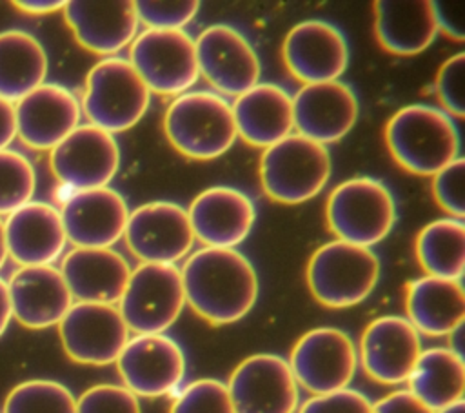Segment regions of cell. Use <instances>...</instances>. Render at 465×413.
I'll return each instance as SVG.
<instances>
[{
  "mask_svg": "<svg viewBox=\"0 0 465 413\" xmlns=\"http://www.w3.org/2000/svg\"><path fill=\"white\" fill-rule=\"evenodd\" d=\"M13 5L18 7V11L27 13V15H47V13L64 9L65 2H62V0H15Z\"/></svg>",
  "mask_w": 465,
  "mask_h": 413,
  "instance_id": "cell-44",
  "label": "cell"
},
{
  "mask_svg": "<svg viewBox=\"0 0 465 413\" xmlns=\"http://www.w3.org/2000/svg\"><path fill=\"white\" fill-rule=\"evenodd\" d=\"M62 11L76 42L94 55H114L136 36L138 18L131 0H71Z\"/></svg>",
  "mask_w": 465,
  "mask_h": 413,
  "instance_id": "cell-23",
  "label": "cell"
},
{
  "mask_svg": "<svg viewBox=\"0 0 465 413\" xmlns=\"http://www.w3.org/2000/svg\"><path fill=\"white\" fill-rule=\"evenodd\" d=\"M149 93L178 96L200 76L194 40L183 29H145L129 47L127 60Z\"/></svg>",
  "mask_w": 465,
  "mask_h": 413,
  "instance_id": "cell-9",
  "label": "cell"
},
{
  "mask_svg": "<svg viewBox=\"0 0 465 413\" xmlns=\"http://www.w3.org/2000/svg\"><path fill=\"white\" fill-rule=\"evenodd\" d=\"M463 84H465V53H456L454 56L447 58L438 75H436V95L440 100L441 111L449 116L461 118L465 115V96H463Z\"/></svg>",
  "mask_w": 465,
  "mask_h": 413,
  "instance_id": "cell-39",
  "label": "cell"
},
{
  "mask_svg": "<svg viewBox=\"0 0 465 413\" xmlns=\"http://www.w3.org/2000/svg\"><path fill=\"white\" fill-rule=\"evenodd\" d=\"M358 364L351 337L338 327H314L303 333L289 358L298 386L312 395H325L349 386Z\"/></svg>",
  "mask_w": 465,
  "mask_h": 413,
  "instance_id": "cell-10",
  "label": "cell"
},
{
  "mask_svg": "<svg viewBox=\"0 0 465 413\" xmlns=\"http://www.w3.org/2000/svg\"><path fill=\"white\" fill-rule=\"evenodd\" d=\"M234 413H296L298 384L289 362L272 353L243 358L229 377Z\"/></svg>",
  "mask_w": 465,
  "mask_h": 413,
  "instance_id": "cell-14",
  "label": "cell"
},
{
  "mask_svg": "<svg viewBox=\"0 0 465 413\" xmlns=\"http://www.w3.org/2000/svg\"><path fill=\"white\" fill-rule=\"evenodd\" d=\"M200 75L218 95L240 96L260 82V60L251 42L229 24H214L194 40Z\"/></svg>",
  "mask_w": 465,
  "mask_h": 413,
  "instance_id": "cell-15",
  "label": "cell"
},
{
  "mask_svg": "<svg viewBox=\"0 0 465 413\" xmlns=\"http://www.w3.org/2000/svg\"><path fill=\"white\" fill-rule=\"evenodd\" d=\"M129 329L114 304L76 302L58 322L65 355L78 364L107 366L116 362L129 340Z\"/></svg>",
  "mask_w": 465,
  "mask_h": 413,
  "instance_id": "cell-11",
  "label": "cell"
},
{
  "mask_svg": "<svg viewBox=\"0 0 465 413\" xmlns=\"http://www.w3.org/2000/svg\"><path fill=\"white\" fill-rule=\"evenodd\" d=\"M16 136V120H15V104L0 98V151Z\"/></svg>",
  "mask_w": 465,
  "mask_h": 413,
  "instance_id": "cell-43",
  "label": "cell"
},
{
  "mask_svg": "<svg viewBox=\"0 0 465 413\" xmlns=\"http://www.w3.org/2000/svg\"><path fill=\"white\" fill-rule=\"evenodd\" d=\"M407 386L430 411H440L458 400L465 391V362L449 348H429L420 353Z\"/></svg>",
  "mask_w": 465,
  "mask_h": 413,
  "instance_id": "cell-30",
  "label": "cell"
},
{
  "mask_svg": "<svg viewBox=\"0 0 465 413\" xmlns=\"http://www.w3.org/2000/svg\"><path fill=\"white\" fill-rule=\"evenodd\" d=\"M11 318H13V313H11V300H9L7 282L4 278H0V337L7 329Z\"/></svg>",
  "mask_w": 465,
  "mask_h": 413,
  "instance_id": "cell-45",
  "label": "cell"
},
{
  "mask_svg": "<svg viewBox=\"0 0 465 413\" xmlns=\"http://www.w3.org/2000/svg\"><path fill=\"white\" fill-rule=\"evenodd\" d=\"M372 7L376 40L392 55H418L438 35L429 0H378Z\"/></svg>",
  "mask_w": 465,
  "mask_h": 413,
  "instance_id": "cell-29",
  "label": "cell"
},
{
  "mask_svg": "<svg viewBox=\"0 0 465 413\" xmlns=\"http://www.w3.org/2000/svg\"><path fill=\"white\" fill-rule=\"evenodd\" d=\"M200 9L198 0H138L134 11L147 29H182Z\"/></svg>",
  "mask_w": 465,
  "mask_h": 413,
  "instance_id": "cell-36",
  "label": "cell"
},
{
  "mask_svg": "<svg viewBox=\"0 0 465 413\" xmlns=\"http://www.w3.org/2000/svg\"><path fill=\"white\" fill-rule=\"evenodd\" d=\"M49 166L54 178L74 191L107 187L120 167V147L111 133L84 124L51 149Z\"/></svg>",
  "mask_w": 465,
  "mask_h": 413,
  "instance_id": "cell-12",
  "label": "cell"
},
{
  "mask_svg": "<svg viewBox=\"0 0 465 413\" xmlns=\"http://www.w3.org/2000/svg\"><path fill=\"white\" fill-rule=\"evenodd\" d=\"M325 220L336 240L371 247L381 242L394 226L392 193L376 178H349L331 191Z\"/></svg>",
  "mask_w": 465,
  "mask_h": 413,
  "instance_id": "cell-7",
  "label": "cell"
},
{
  "mask_svg": "<svg viewBox=\"0 0 465 413\" xmlns=\"http://www.w3.org/2000/svg\"><path fill=\"white\" fill-rule=\"evenodd\" d=\"M169 413H234L227 384L216 378H198L187 384Z\"/></svg>",
  "mask_w": 465,
  "mask_h": 413,
  "instance_id": "cell-35",
  "label": "cell"
},
{
  "mask_svg": "<svg viewBox=\"0 0 465 413\" xmlns=\"http://www.w3.org/2000/svg\"><path fill=\"white\" fill-rule=\"evenodd\" d=\"M187 215L194 238L205 247L234 249L249 237L256 209L240 189L214 186L194 196Z\"/></svg>",
  "mask_w": 465,
  "mask_h": 413,
  "instance_id": "cell-22",
  "label": "cell"
},
{
  "mask_svg": "<svg viewBox=\"0 0 465 413\" xmlns=\"http://www.w3.org/2000/svg\"><path fill=\"white\" fill-rule=\"evenodd\" d=\"M296 413H372V404L363 393L343 388L325 395H312Z\"/></svg>",
  "mask_w": 465,
  "mask_h": 413,
  "instance_id": "cell-40",
  "label": "cell"
},
{
  "mask_svg": "<svg viewBox=\"0 0 465 413\" xmlns=\"http://www.w3.org/2000/svg\"><path fill=\"white\" fill-rule=\"evenodd\" d=\"M149 102L151 93L134 67L124 58L109 56L87 73L80 109L91 126L113 135L136 126Z\"/></svg>",
  "mask_w": 465,
  "mask_h": 413,
  "instance_id": "cell-6",
  "label": "cell"
},
{
  "mask_svg": "<svg viewBox=\"0 0 465 413\" xmlns=\"http://www.w3.org/2000/svg\"><path fill=\"white\" fill-rule=\"evenodd\" d=\"M418 264L427 277L461 280L465 269V224L456 218L429 222L414 240Z\"/></svg>",
  "mask_w": 465,
  "mask_h": 413,
  "instance_id": "cell-32",
  "label": "cell"
},
{
  "mask_svg": "<svg viewBox=\"0 0 465 413\" xmlns=\"http://www.w3.org/2000/svg\"><path fill=\"white\" fill-rule=\"evenodd\" d=\"M331 166L325 146L291 133L263 149L260 158L262 189L280 204L307 202L325 187Z\"/></svg>",
  "mask_w": 465,
  "mask_h": 413,
  "instance_id": "cell-5",
  "label": "cell"
},
{
  "mask_svg": "<svg viewBox=\"0 0 465 413\" xmlns=\"http://www.w3.org/2000/svg\"><path fill=\"white\" fill-rule=\"evenodd\" d=\"M47 53L33 35L9 29L0 33V98L18 102L44 84Z\"/></svg>",
  "mask_w": 465,
  "mask_h": 413,
  "instance_id": "cell-31",
  "label": "cell"
},
{
  "mask_svg": "<svg viewBox=\"0 0 465 413\" xmlns=\"http://www.w3.org/2000/svg\"><path fill=\"white\" fill-rule=\"evenodd\" d=\"M185 306L180 267L174 264H140L127 280L118 311L129 331L156 335L169 329Z\"/></svg>",
  "mask_w": 465,
  "mask_h": 413,
  "instance_id": "cell-8",
  "label": "cell"
},
{
  "mask_svg": "<svg viewBox=\"0 0 465 413\" xmlns=\"http://www.w3.org/2000/svg\"><path fill=\"white\" fill-rule=\"evenodd\" d=\"M372 413H434L421 404L411 391L400 389L372 404Z\"/></svg>",
  "mask_w": 465,
  "mask_h": 413,
  "instance_id": "cell-41",
  "label": "cell"
},
{
  "mask_svg": "<svg viewBox=\"0 0 465 413\" xmlns=\"http://www.w3.org/2000/svg\"><path fill=\"white\" fill-rule=\"evenodd\" d=\"M80 102L60 84L44 82L15 104L16 136L35 151H51L80 122Z\"/></svg>",
  "mask_w": 465,
  "mask_h": 413,
  "instance_id": "cell-19",
  "label": "cell"
},
{
  "mask_svg": "<svg viewBox=\"0 0 465 413\" xmlns=\"http://www.w3.org/2000/svg\"><path fill=\"white\" fill-rule=\"evenodd\" d=\"M36 175L33 164L18 151H0V215H11L35 195Z\"/></svg>",
  "mask_w": 465,
  "mask_h": 413,
  "instance_id": "cell-34",
  "label": "cell"
},
{
  "mask_svg": "<svg viewBox=\"0 0 465 413\" xmlns=\"http://www.w3.org/2000/svg\"><path fill=\"white\" fill-rule=\"evenodd\" d=\"M436 29L443 31L452 40H463V16L460 9H454L450 2H430Z\"/></svg>",
  "mask_w": 465,
  "mask_h": 413,
  "instance_id": "cell-42",
  "label": "cell"
},
{
  "mask_svg": "<svg viewBox=\"0 0 465 413\" xmlns=\"http://www.w3.org/2000/svg\"><path fill=\"white\" fill-rule=\"evenodd\" d=\"M7 255L20 264L51 266L65 247V231L60 211L45 202H27L4 222Z\"/></svg>",
  "mask_w": 465,
  "mask_h": 413,
  "instance_id": "cell-25",
  "label": "cell"
},
{
  "mask_svg": "<svg viewBox=\"0 0 465 413\" xmlns=\"http://www.w3.org/2000/svg\"><path fill=\"white\" fill-rule=\"evenodd\" d=\"M358 109V98L347 84H307L292 96V124L296 135L325 146L341 140L354 127Z\"/></svg>",
  "mask_w": 465,
  "mask_h": 413,
  "instance_id": "cell-20",
  "label": "cell"
},
{
  "mask_svg": "<svg viewBox=\"0 0 465 413\" xmlns=\"http://www.w3.org/2000/svg\"><path fill=\"white\" fill-rule=\"evenodd\" d=\"M282 58L287 71L303 86L332 82L349 64V45L334 24L303 20L285 35Z\"/></svg>",
  "mask_w": 465,
  "mask_h": 413,
  "instance_id": "cell-17",
  "label": "cell"
},
{
  "mask_svg": "<svg viewBox=\"0 0 465 413\" xmlns=\"http://www.w3.org/2000/svg\"><path fill=\"white\" fill-rule=\"evenodd\" d=\"M185 304L213 326L243 318L258 298V275L251 260L227 247H202L182 269Z\"/></svg>",
  "mask_w": 465,
  "mask_h": 413,
  "instance_id": "cell-1",
  "label": "cell"
},
{
  "mask_svg": "<svg viewBox=\"0 0 465 413\" xmlns=\"http://www.w3.org/2000/svg\"><path fill=\"white\" fill-rule=\"evenodd\" d=\"M124 238L143 264H176L194 244L187 211L169 200L149 202L131 211Z\"/></svg>",
  "mask_w": 465,
  "mask_h": 413,
  "instance_id": "cell-13",
  "label": "cell"
},
{
  "mask_svg": "<svg viewBox=\"0 0 465 413\" xmlns=\"http://www.w3.org/2000/svg\"><path fill=\"white\" fill-rule=\"evenodd\" d=\"M463 182H465V160L463 156L454 158L443 169L432 176V196L436 204L449 215V218L463 220Z\"/></svg>",
  "mask_w": 465,
  "mask_h": 413,
  "instance_id": "cell-38",
  "label": "cell"
},
{
  "mask_svg": "<svg viewBox=\"0 0 465 413\" xmlns=\"http://www.w3.org/2000/svg\"><path fill=\"white\" fill-rule=\"evenodd\" d=\"M163 133L180 155L193 160L222 156L238 136L231 106L213 91L174 96L163 115Z\"/></svg>",
  "mask_w": 465,
  "mask_h": 413,
  "instance_id": "cell-3",
  "label": "cell"
},
{
  "mask_svg": "<svg viewBox=\"0 0 465 413\" xmlns=\"http://www.w3.org/2000/svg\"><path fill=\"white\" fill-rule=\"evenodd\" d=\"M436 413H465V402L458 400V402H454V404H450V406H447V408H443Z\"/></svg>",
  "mask_w": 465,
  "mask_h": 413,
  "instance_id": "cell-47",
  "label": "cell"
},
{
  "mask_svg": "<svg viewBox=\"0 0 465 413\" xmlns=\"http://www.w3.org/2000/svg\"><path fill=\"white\" fill-rule=\"evenodd\" d=\"M385 146L405 171L434 176L460 155L458 129L441 109L411 104L398 109L385 124Z\"/></svg>",
  "mask_w": 465,
  "mask_h": 413,
  "instance_id": "cell-2",
  "label": "cell"
},
{
  "mask_svg": "<svg viewBox=\"0 0 465 413\" xmlns=\"http://www.w3.org/2000/svg\"><path fill=\"white\" fill-rule=\"evenodd\" d=\"M76 413H142V408L125 386L96 384L76 398Z\"/></svg>",
  "mask_w": 465,
  "mask_h": 413,
  "instance_id": "cell-37",
  "label": "cell"
},
{
  "mask_svg": "<svg viewBox=\"0 0 465 413\" xmlns=\"http://www.w3.org/2000/svg\"><path fill=\"white\" fill-rule=\"evenodd\" d=\"M236 135L252 147H269L289 136L292 124V96L280 86L258 82L231 106Z\"/></svg>",
  "mask_w": 465,
  "mask_h": 413,
  "instance_id": "cell-27",
  "label": "cell"
},
{
  "mask_svg": "<svg viewBox=\"0 0 465 413\" xmlns=\"http://www.w3.org/2000/svg\"><path fill=\"white\" fill-rule=\"evenodd\" d=\"M11 313L27 329L58 326L73 306L69 287L54 266H29L16 269L9 282Z\"/></svg>",
  "mask_w": 465,
  "mask_h": 413,
  "instance_id": "cell-24",
  "label": "cell"
},
{
  "mask_svg": "<svg viewBox=\"0 0 465 413\" xmlns=\"http://www.w3.org/2000/svg\"><path fill=\"white\" fill-rule=\"evenodd\" d=\"M2 413H76V398L56 380H25L7 393Z\"/></svg>",
  "mask_w": 465,
  "mask_h": 413,
  "instance_id": "cell-33",
  "label": "cell"
},
{
  "mask_svg": "<svg viewBox=\"0 0 465 413\" xmlns=\"http://www.w3.org/2000/svg\"><path fill=\"white\" fill-rule=\"evenodd\" d=\"M407 320L429 337H445L465 320V291L461 280L421 277L407 284Z\"/></svg>",
  "mask_w": 465,
  "mask_h": 413,
  "instance_id": "cell-28",
  "label": "cell"
},
{
  "mask_svg": "<svg viewBox=\"0 0 465 413\" xmlns=\"http://www.w3.org/2000/svg\"><path fill=\"white\" fill-rule=\"evenodd\" d=\"M116 369L136 397L154 398L174 391L185 375V355L178 342L163 333L134 335L116 358Z\"/></svg>",
  "mask_w": 465,
  "mask_h": 413,
  "instance_id": "cell-16",
  "label": "cell"
},
{
  "mask_svg": "<svg viewBox=\"0 0 465 413\" xmlns=\"http://www.w3.org/2000/svg\"><path fill=\"white\" fill-rule=\"evenodd\" d=\"M380 278V260L371 247L331 240L309 258L305 280L316 302L343 309L363 302Z\"/></svg>",
  "mask_w": 465,
  "mask_h": 413,
  "instance_id": "cell-4",
  "label": "cell"
},
{
  "mask_svg": "<svg viewBox=\"0 0 465 413\" xmlns=\"http://www.w3.org/2000/svg\"><path fill=\"white\" fill-rule=\"evenodd\" d=\"M60 273L78 302L116 306L125 291L131 266L111 247H74L64 257Z\"/></svg>",
  "mask_w": 465,
  "mask_h": 413,
  "instance_id": "cell-26",
  "label": "cell"
},
{
  "mask_svg": "<svg viewBox=\"0 0 465 413\" xmlns=\"http://www.w3.org/2000/svg\"><path fill=\"white\" fill-rule=\"evenodd\" d=\"M7 258V247H5V233H4V222L0 220V267L4 266Z\"/></svg>",
  "mask_w": 465,
  "mask_h": 413,
  "instance_id": "cell-46",
  "label": "cell"
},
{
  "mask_svg": "<svg viewBox=\"0 0 465 413\" xmlns=\"http://www.w3.org/2000/svg\"><path fill=\"white\" fill-rule=\"evenodd\" d=\"M129 213L111 187L74 191L60 209L65 238L74 247H111L124 237Z\"/></svg>",
  "mask_w": 465,
  "mask_h": 413,
  "instance_id": "cell-21",
  "label": "cell"
},
{
  "mask_svg": "<svg viewBox=\"0 0 465 413\" xmlns=\"http://www.w3.org/2000/svg\"><path fill=\"white\" fill-rule=\"evenodd\" d=\"M420 333L405 317L374 318L360 340V364L369 378L396 386L407 382L420 353Z\"/></svg>",
  "mask_w": 465,
  "mask_h": 413,
  "instance_id": "cell-18",
  "label": "cell"
}]
</instances>
